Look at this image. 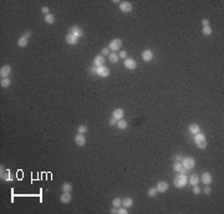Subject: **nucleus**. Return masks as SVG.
I'll use <instances>...</instances> for the list:
<instances>
[{
  "mask_svg": "<svg viewBox=\"0 0 224 214\" xmlns=\"http://www.w3.org/2000/svg\"><path fill=\"white\" fill-rule=\"evenodd\" d=\"M108 60H110V62H112V64H116L117 61L120 60V56L117 55L116 52H111V54H110V55H108Z\"/></svg>",
  "mask_w": 224,
  "mask_h": 214,
  "instance_id": "obj_26",
  "label": "nucleus"
},
{
  "mask_svg": "<svg viewBox=\"0 0 224 214\" xmlns=\"http://www.w3.org/2000/svg\"><path fill=\"white\" fill-rule=\"evenodd\" d=\"M123 116H125V111H123L122 108H116V110L112 112V117L116 118L117 121H118V120H122Z\"/></svg>",
  "mask_w": 224,
  "mask_h": 214,
  "instance_id": "obj_16",
  "label": "nucleus"
},
{
  "mask_svg": "<svg viewBox=\"0 0 224 214\" xmlns=\"http://www.w3.org/2000/svg\"><path fill=\"white\" fill-rule=\"evenodd\" d=\"M111 213H112V214H115V213H117V208H115V207H113V208L111 209Z\"/></svg>",
  "mask_w": 224,
  "mask_h": 214,
  "instance_id": "obj_43",
  "label": "nucleus"
},
{
  "mask_svg": "<svg viewBox=\"0 0 224 214\" xmlns=\"http://www.w3.org/2000/svg\"><path fill=\"white\" fill-rule=\"evenodd\" d=\"M118 56H120V57H122V59H125V60H126V59H127V52L125 51V50H122V51L120 52V55H118Z\"/></svg>",
  "mask_w": 224,
  "mask_h": 214,
  "instance_id": "obj_41",
  "label": "nucleus"
},
{
  "mask_svg": "<svg viewBox=\"0 0 224 214\" xmlns=\"http://www.w3.org/2000/svg\"><path fill=\"white\" fill-rule=\"evenodd\" d=\"M202 32L204 34L205 36H209V35H212V32H213V29H212V26H204V28H202Z\"/></svg>",
  "mask_w": 224,
  "mask_h": 214,
  "instance_id": "obj_28",
  "label": "nucleus"
},
{
  "mask_svg": "<svg viewBox=\"0 0 224 214\" xmlns=\"http://www.w3.org/2000/svg\"><path fill=\"white\" fill-rule=\"evenodd\" d=\"M108 123L111 126H116L117 125V120H116V118H113V117H111V118H110V121H108Z\"/></svg>",
  "mask_w": 224,
  "mask_h": 214,
  "instance_id": "obj_40",
  "label": "nucleus"
},
{
  "mask_svg": "<svg viewBox=\"0 0 224 214\" xmlns=\"http://www.w3.org/2000/svg\"><path fill=\"white\" fill-rule=\"evenodd\" d=\"M121 205H122V199L121 198H115L112 200V207H115V208H120Z\"/></svg>",
  "mask_w": 224,
  "mask_h": 214,
  "instance_id": "obj_31",
  "label": "nucleus"
},
{
  "mask_svg": "<svg viewBox=\"0 0 224 214\" xmlns=\"http://www.w3.org/2000/svg\"><path fill=\"white\" fill-rule=\"evenodd\" d=\"M117 213L118 214H128V209L125 208V207L122 208V205H121L120 208H117Z\"/></svg>",
  "mask_w": 224,
  "mask_h": 214,
  "instance_id": "obj_33",
  "label": "nucleus"
},
{
  "mask_svg": "<svg viewBox=\"0 0 224 214\" xmlns=\"http://www.w3.org/2000/svg\"><path fill=\"white\" fill-rule=\"evenodd\" d=\"M10 83H11V80H10L9 77H4V79L0 80V86H1L3 89H6V87H9Z\"/></svg>",
  "mask_w": 224,
  "mask_h": 214,
  "instance_id": "obj_23",
  "label": "nucleus"
},
{
  "mask_svg": "<svg viewBox=\"0 0 224 214\" xmlns=\"http://www.w3.org/2000/svg\"><path fill=\"white\" fill-rule=\"evenodd\" d=\"M68 34H72L74 36H76L77 39L84 36V30H82L78 25H72L68 28Z\"/></svg>",
  "mask_w": 224,
  "mask_h": 214,
  "instance_id": "obj_3",
  "label": "nucleus"
},
{
  "mask_svg": "<svg viewBox=\"0 0 224 214\" xmlns=\"http://www.w3.org/2000/svg\"><path fill=\"white\" fill-rule=\"evenodd\" d=\"M96 75L100 76V77H107L110 75V69L106 67V66H103V65L98 66V67H96Z\"/></svg>",
  "mask_w": 224,
  "mask_h": 214,
  "instance_id": "obj_6",
  "label": "nucleus"
},
{
  "mask_svg": "<svg viewBox=\"0 0 224 214\" xmlns=\"http://www.w3.org/2000/svg\"><path fill=\"white\" fill-rule=\"evenodd\" d=\"M153 56L154 54L152 50H144V51L142 52V55H141V57H142L143 61H146V62H150V61L153 60Z\"/></svg>",
  "mask_w": 224,
  "mask_h": 214,
  "instance_id": "obj_11",
  "label": "nucleus"
},
{
  "mask_svg": "<svg viewBox=\"0 0 224 214\" xmlns=\"http://www.w3.org/2000/svg\"><path fill=\"white\" fill-rule=\"evenodd\" d=\"M41 13L45 14V15L50 14V8H49V6H43V8H41Z\"/></svg>",
  "mask_w": 224,
  "mask_h": 214,
  "instance_id": "obj_36",
  "label": "nucleus"
},
{
  "mask_svg": "<svg viewBox=\"0 0 224 214\" xmlns=\"http://www.w3.org/2000/svg\"><path fill=\"white\" fill-rule=\"evenodd\" d=\"M132 9H133V6L130 1H121L120 3V10H121L122 13H131Z\"/></svg>",
  "mask_w": 224,
  "mask_h": 214,
  "instance_id": "obj_8",
  "label": "nucleus"
},
{
  "mask_svg": "<svg viewBox=\"0 0 224 214\" xmlns=\"http://www.w3.org/2000/svg\"><path fill=\"white\" fill-rule=\"evenodd\" d=\"M71 199H72L71 192H62V194H61V197H60L61 203H64V204H67V203H70Z\"/></svg>",
  "mask_w": 224,
  "mask_h": 214,
  "instance_id": "obj_15",
  "label": "nucleus"
},
{
  "mask_svg": "<svg viewBox=\"0 0 224 214\" xmlns=\"http://www.w3.org/2000/svg\"><path fill=\"white\" fill-rule=\"evenodd\" d=\"M44 20H45V23H46V24H49V25H53V24L55 23V16H54V15L50 13V14L45 15Z\"/></svg>",
  "mask_w": 224,
  "mask_h": 214,
  "instance_id": "obj_24",
  "label": "nucleus"
},
{
  "mask_svg": "<svg viewBox=\"0 0 224 214\" xmlns=\"http://www.w3.org/2000/svg\"><path fill=\"white\" fill-rule=\"evenodd\" d=\"M123 66H125L127 70H132L133 71V70L137 69V62H136V60L127 57V59L125 60V62H123Z\"/></svg>",
  "mask_w": 224,
  "mask_h": 214,
  "instance_id": "obj_7",
  "label": "nucleus"
},
{
  "mask_svg": "<svg viewBox=\"0 0 224 214\" xmlns=\"http://www.w3.org/2000/svg\"><path fill=\"white\" fill-rule=\"evenodd\" d=\"M194 142H195V144H197L198 148H201V149L207 148V140H205V136H204V133H202V132H199V133L194 134Z\"/></svg>",
  "mask_w": 224,
  "mask_h": 214,
  "instance_id": "obj_2",
  "label": "nucleus"
},
{
  "mask_svg": "<svg viewBox=\"0 0 224 214\" xmlns=\"http://www.w3.org/2000/svg\"><path fill=\"white\" fill-rule=\"evenodd\" d=\"M27 44H29V39H27V37H25L24 35H21L19 37V40H18V46L19 47H25V46H27Z\"/></svg>",
  "mask_w": 224,
  "mask_h": 214,
  "instance_id": "obj_20",
  "label": "nucleus"
},
{
  "mask_svg": "<svg viewBox=\"0 0 224 214\" xmlns=\"http://www.w3.org/2000/svg\"><path fill=\"white\" fill-rule=\"evenodd\" d=\"M0 177H1V179H4V181H8V182H11L13 181V178L10 177V172L9 171H5L1 176H0Z\"/></svg>",
  "mask_w": 224,
  "mask_h": 214,
  "instance_id": "obj_30",
  "label": "nucleus"
},
{
  "mask_svg": "<svg viewBox=\"0 0 224 214\" xmlns=\"http://www.w3.org/2000/svg\"><path fill=\"white\" fill-rule=\"evenodd\" d=\"M133 205V199L132 198H125V199H122V207H125V208H131V207Z\"/></svg>",
  "mask_w": 224,
  "mask_h": 214,
  "instance_id": "obj_22",
  "label": "nucleus"
},
{
  "mask_svg": "<svg viewBox=\"0 0 224 214\" xmlns=\"http://www.w3.org/2000/svg\"><path fill=\"white\" fill-rule=\"evenodd\" d=\"M75 143H76L78 147H84V146L86 144V138L84 134L81 133H77L76 136H75Z\"/></svg>",
  "mask_w": 224,
  "mask_h": 214,
  "instance_id": "obj_13",
  "label": "nucleus"
},
{
  "mask_svg": "<svg viewBox=\"0 0 224 214\" xmlns=\"http://www.w3.org/2000/svg\"><path fill=\"white\" fill-rule=\"evenodd\" d=\"M182 164H183V167L185 169H189V171H191L192 168H194L195 161H194L193 157H183V159H182Z\"/></svg>",
  "mask_w": 224,
  "mask_h": 214,
  "instance_id": "obj_5",
  "label": "nucleus"
},
{
  "mask_svg": "<svg viewBox=\"0 0 224 214\" xmlns=\"http://www.w3.org/2000/svg\"><path fill=\"white\" fill-rule=\"evenodd\" d=\"M110 51H111V50H110L108 47H103V49H102V51H101V55H102L103 57H105V56H108L110 54H111Z\"/></svg>",
  "mask_w": 224,
  "mask_h": 214,
  "instance_id": "obj_34",
  "label": "nucleus"
},
{
  "mask_svg": "<svg viewBox=\"0 0 224 214\" xmlns=\"http://www.w3.org/2000/svg\"><path fill=\"white\" fill-rule=\"evenodd\" d=\"M199 181H202V183L203 184H205V186H209L211 183L213 182V177H212V174L209 172H204L202 174V178H199Z\"/></svg>",
  "mask_w": 224,
  "mask_h": 214,
  "instance_id": "obj_9",
  "label": "nucleus"
},
{
  "mask_svg": "<svg viewBox=\"0 0 224 214\" xmlns=\"http://www.w3.org/2000/svg\"><path fill=\"white\" fill-rule=\"evenodd\" d=\"M173 183L177 188H183L188 184V176L183 174V173H177V176L173 178Z\"/></svg>",
  "mask_w": 224,
  "mask_h": 214,
  "instance_id": "obj_1",
  "label": "nucleus"
},
{
  "mask_svg": "<svg viewBox=\"0 0 224 214\" xmlns=\"http://www.w3.org/2000/svg\"><path fill=\"white\" fill-rule=\"evenodd\" d=\"M188 183L191 184L192 187H194V186H198V183H199V176L198 174H191V176H188Z\"/></svg>",
  "mask_w": 224,
  "mask_h": 214,
  "instance_id": "obj_17",
  "label": "nucleus"
},
{
  "mask_svg": "<svg viewBox=\"0 0 224 214\" xmlns=\"http://www.w3.org/2000/svg\"><path fill=\"white\" fill-rule=\"evenodd\" d=\"M117 128H118V130H126V128L127 127H128V123H127V121L126 120H123V118H122V120H118V121H117Z\"/></svg>",
  "mask_w": 224,
  "mask_h": 214,
  "instance_id": "obj_21",
  "label": "nucleus"
},
{
  "mask_svg": "<svg viewBox=\"0 0 224 214\" xmlns=\"http://www.w3.org/2000/svg\"><path fill=\"white\" fill-rule=\"evenodd\" d=\"M193 193H194V194H201V193H202L201 187H198V186H194V187H193Z\"/></svg>",
  "mask_w": 224,
  "mask_h": 214,
  "instance_id": "obj_35",
  "label": "nucleus"
},
{
  "mask_svg": "<svg viewBox=\"0 0 224 214\" xmlns=\"http://www.w3.org/2000/svg\"><path fill=\"white\" fill-rule=\"evenodd\" d=\"M86 132H87V127L86 126H84V125H80L77 127V133H81V134H85Z\"/></svg>",
  "mask_w": 224,
  "mask_h": 214,
  "instance_id": "obj_32",
  "label": "nucleus"
},
{
  "mask_svg": "<svg viewBox=\"0 0 224 214\" xmlns=\"http://www.w3.org/2000/svg\"><path fill=\"white\" fill-rule=\"evenodd\" d=\"M188 131L191 134H197L201 132V127H199V125H197V123H193V125H189Z\"/></svg>",
  "mask_w": 224,
  "mask_h": 214,
  "instance_id": "obj_18",
  "label": "nucleus"
},
{
  "mask_svg": "<svg viewBox=\"0 0 224 214\" xmlns=\"http://www.w3.org/2000/svg\"><path fill=\"white\" fill-rule=\"evenodd\" d=\"M202 25H203V28H204V26H211V23H209L208 19H203L202 20Z\"/></svg>",
  "mask_w": 224,
  "mask_h": 214,
  "instance_id": "obj_38",
  "label": "nucleus"
},
{
  "mask_svg": "<svg viewBox=\"0 0 224 214\" xmlns=\"http://www.w3.org/2000/svg\"><path fill=\"white\" fill-rule=\"evenodd\" d=\"M107 47H108L110 50H112V52L118 51V50L122 47V40L121 39H113L112 41L108 44Z\"/></svg>",
  "mask_w": 224,
  "mask_h": 214,
  "instance_id": "obj_4",
  "label": "nucleus"
},
{
  "mask_svg": "<svg viewBox=\"0 0 224 214\" xmlns=\"http://www.w3.org/2000/svg\"><path fill=\"white\" fill-rule=\"evenodd\" d=\"M203 192H204V194L209 195V194H211V193H212V188H211V187H205V188H204V191H203Z\"/></svg>",
  "mask_w": 224,
  "mask_h": 214,
  "instance_id": "obj_39",
  "label": "nucleus"
},
{
  "mask_svg": "<svg viewBox=\"0 0 224 214\" xmlns=\"http://www.w3.org/2000/svg\"><path fill=\"white\" fill-rule=\"evenodd\" d=\"M65 41H66L68 45H71V46H74V45H76L77 44V41H78V39L76 36H74L72 34H67L66 36H65Z\"/></svg>",
  "mask_w": 224,
  "mask_h": 214,
  "instance_id": "obj_14",
  "label": "nucleus"
},
{
  "mask_svg": "<svg viewBox=\"0 0 224 214\" xmlns=\"http://www.w3.org/2000/svg\"><path fill=\"white\" fill-rule=\"evenodd\" d=\"M103 62H105V57H103L102 55H97V56H95V59H94V65H95L96 67L102 66V65H103Z\"/></svg>",
  "mask_w": 224,
  "mask_h": 214,
  "instance_id": "obj_19",
  "label": "nucleus"
},
{
  "mask_svg": "<svg viewBox=\"0 0 224 214\" xmlns=\"http://www.w3.org/2000/svg\"><path fill=\"white\" fill-rule=\"evenodd\" d=\"M182 159H183V156H182L181 153L175 154V157H174V161L175 162H182Z\"/></svg>",
  "mask_w": 224,
  "mask_h": 214,
  "instance_id": "obj_37",
  "label": "nucleus"
},
{
  "mask_svg": "<svg viewBox=\"0 0 224 214\" xmlns=\"http://www.w3.org/2000/svg\"><path fill=\"white\" fill-rule=\"evenodd\" d=\"M10 74H11V67L10 65H4L0 67V77L4 79V77H9Z\"/></svg>",
  "mask_w": 224,
  "mask_h": 214,
  "instance_id": "obj_10",
  "label": "nucleus"
},
{
  "mask_svg": "<svg viewBox=\"0 0 224 214\" xmlns=\"http://www.w3.org/2000/svg\"><path fill=\"white\" fill-rule=\"evenodd\" d=\"M168 188H169V186H168V183L164 182V181L158 182L157 186H156V189H157L158 193H164V192H167Z\"/></svg>",
  "mask_w": 224,
  "mask_h": 214,
  "instance_id": "obj_12",
  "label": "nucleus"
},
{
  "mask_svg": "<svg viewBox=\"0 0 224 214\" xmlns=\"http://www.w3.org/2000/svg\"><path fill=\"white\" fill-rule=\"evenodd\" d=\"M147 193H148V197H151V198H154V197L157 195V189H156V187H151L150 189L147 191Z\"/></svg>",
  "mask_w": 224,
  "mask_h": 214,
  "instance_id": "obj_29",
  "label": "nucleus"
},
{
  "mask_svg": "<svg viewBox=\"0 0 224 214\" xmlns=\"http://www.w3.org/2000/svg\"><path fill=\"white\" fill-rule=\"evenodd\" d=\"M61 189H62V192H72V184L68 182H65L61 186Z\"/></svg>",
  "mask_w": 224,
  "mask_h": 214,
  "instance_id": "obj_27",
  "label": "nucleus"
},
{
  "mask_svg": "<svg viewBox=\"0 0 224 214\" xmlns=\"http://www.w3.org/2000/svg\"><path fill=\"white\" fill-rule=\"evenodd\" d=\"M183 168H184V167H183V164H182V162H174V164H173V171H174L175 173H181Z\"/></svg>",
  "mask_w": 224,
  "mask_h": 214,
  "instance_id": "obj_25",
  "label": "nucleus"
},
{
  "mask_svg": "<svg viewBox=\"0 0 224 214\" xmlns=\"http://www.w3.org/2000/svg\"><path fill=\"white\" fill-rule=\"evenodd\" d=\"M23 35L25 36V37H27V39H30V36H31L33 34H31V31H25V32L23 34Z\"/></svg>",
  "mask_w": 224,
  "mask_h": 214,
  "instance_id": "obj_42",
  "label": "nucleus"
}]
</instances>
